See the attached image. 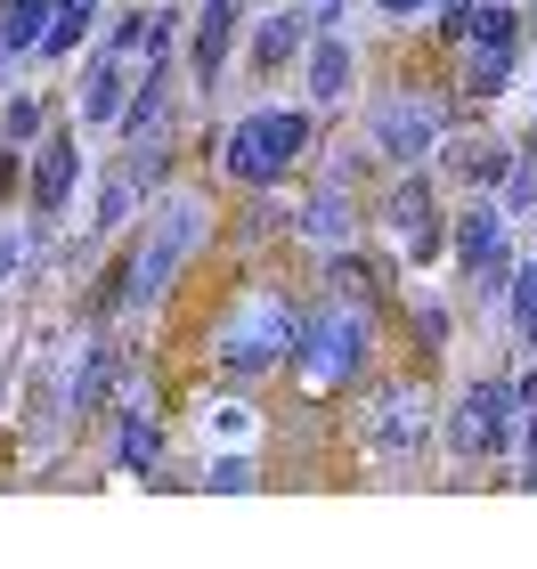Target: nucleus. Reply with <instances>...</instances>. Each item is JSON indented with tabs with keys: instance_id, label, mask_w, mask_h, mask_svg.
<instances>
[{
	"instance_id": "obj_1",
	"label": "nucleus",
	"mask_w": 537,
	"mask_h": 569,
	"mask_svg": "<svg viewBox=\"0 0 537 569\" xmlns=\"http://www.w3.org/2000/svg\"><path fill=\"white\" fill-rule=\"evenodd\" d=\"M301 301H310V277H237V293H220L212 318H203V342H196V367H188L196 391L277 399L294 333H301Z\"/></svg>"
},
{
	"instance_id": "obj_2",
	"label": "nucleus",
	"mask_w": 537,
	"mask_h": 569,
	"mask_svg": "<svg viewBox=\"0 0 537 569\" xmlns=\"http://www.w3.org/2000/svg\"><path fill=\"white\" fill-rule=\"evenodd\" d=\"M382 350H391V326L310 284V301H301V333H294V358H286V382H277V416L342 423V407L382 375Z\"/></svg>"
},
{
	"instance_id": "obj_3",
	"label": "nucleus",
	"mask_w": 537,
	"mask_h": 569,
	"mask_svg": "<svg viewBox=\"0 0 537 569\" xmlns=\"http://www.w3.org/2000/svg\"><path fill=\"white\" fill-rule=\"evenodd\" d=\"M440 382L431 367H382L367 391L342 407V448L358 456L367 480H431V456H440Z\"/></svg>"
},
{
	"instance_id": "obj_4",
	"label": "nucleus",
	"mask_w": 537,
	"mask_h": 569,
	"mask_svg": "<svg viewBox=\"0 0 537 569\" xmlns=\"http://www.w3.org/2000/svg\"><path fill=\"white\" fill-rule=\"evenodd\" d=\"M220 212L228 188H203L188 171L179 188H163L139 212V293H131V326H156L163 309L179 301V284L203 277V261L220 252Z\"/></svg>"
},
{
	"instance_id": "obj_5",
	"label": "nucleus",
	"mask_w": 537,
	"mask_h": 569,
	"mask_svg": "<svg viewBox=\"0 0 537 569\" xmlns=\"http://www.w3.org/2000/svg\"><path fill=\"white\" fill-rule=\"evenodd\" d=\"M489 107H473L456 90V66L424 73V66H391V73H367V98H358V139H367L391 171H416L440 154V139L456 122H473Z\"/></svg>"
},
{
	"instance_id": "obj_6",
	"label": "nucleus",
	"mask_w": 537,
	"mask_h": 569,
	"mask_svg": "<svg viewBox=\"0 0 537 569\" xmlns=\"http://www.w3.org/2000/svg\"><path fill=\"white\" fill-rule=\"evenodd\" d=\"M326 131H335V114H318L310 98H261V107L228 114L212 179L228 196H286V188H301V171L318 163Z\"/></svg>"
},
{
	"instance_id": "obj_7",
	"label": "nucleus",
	"mask_w": 537,
	"mask_h": 569,
	"mask_svg": "<svg viewBox=\"0 0 537 569\" xmlns=\"http://www.w3.org/2000/svg\"><path fill=\"white\" fill-rule=\"evenodd\" d=\"M521 456V391H514V358L497 367H473L465 382L448 391V416H440V488H480V472Z\"/></svg>"
},
{
	"instance_id": "obj_8",
	"label": "nucleus",
	"mask_w": 537,
	"mask_h": 569,
	"mask_svg": "<svg viewBox=\"0 0 537 569\" xmlns=\"http://www.w3.org/2000/svg\"><path fill=\"white\" fill-rule=\"evenodd\" d=\"M375 244H391L407 277H448V244H456V188L431 163L416 171H382L375 188Z\"/></svg>"
},
{
	"instance_id": "obj_9",
	"label": "nucleus",
	"mask_w": 537,
	"mask_h": 569,
	"mask_svg": "<svg viewBox=\"0 0 537 569\" xmlns=\"http://www.w3.org/2000/svg\"><path fill=\"white\" fill-rule=\"evenodd\" d=\"M521 228L505 220V203L480 188V196H456V244H448V284L465 301V318H497L505 309V284L521 269Z\"/></svg>"
},
{
	"instance_id": "obj_10",
	"label": "nucleus",
	"mask_w": 537,
	"mask_h": 569,
	"mask_svg": "<svg viewBox=\"0 0 537 569\" xmlns=\"http://www.w3.org/2000/svg\"><path fill=\"white\" fill-rule=\"evenodd\" d=\"M301 277L318 284V293H335L350 309H367V318H382L399 333V301H407V261L391 244H342V252H318V261H301Z\"/></svg>"
},
{
	"instance_id": "obj_11",
	"label": "nucleus",
	"mask_w": 537,
	"mask_h": 569,
	"mask_svg": "<svg viewBox=\"0 0 537 569\" xmlns=\"http://www.w3.org/2000/svg\"><path fill=\"white\" fill-rule=\"evenodd\" d=\"M375 237V196L350 188V179L318 171L294 188V261H318V252H342V244H367Z\"/></svg>"
},
{
	"instance_id": "obj_12",
	"label": "nucleus",
	"mask_w": 537,
	"mask_h": 569,
	"mask_svg": "<svg viewBox=\"0 0 537 569\" xmlns=\"http://www.w3.org/2000/svg\"><path fill=\"white\" fill-rule=\"evenodd\" d=\"M514 163H521V131H505V122H489V114L456 122V131L440 139V154H431V171H440L456 196H480V188L497 196Z\"/></svg>"
},
{
	"instance_id": "obj_13",
	"label": "nucleus",
	"mask_w": 537,
	"mask_h": 569,
	"mask_svg": "<svg viewBox=\"0 0 537 569\" xmlns=\"http://www.w3.org/2000/svg\"><path fill=\"white\" fill-rule=\"evenodd\" d=\"M245 24H252V9H237V0H196V17H188V90H196V107H212L228 90V73L245 66Z\"/></svg>"
},
{
	"instance_id": "obj_14",
	"label": "nucleus",
	"mask_w": 537,
	"mask_h": 569,
	"mask_svg": "<svg viewBox=\"0 0 537 569\" xmlns=\"http://www.w3.org/2000/svg\"><path fill=\"white\" fill-rule=\"evenodd\" d=\"M310 41H318V24L301 17V0H277V9H261V17L245 24V73H252L261 90L294 82L301 58H310Z\"/></svg>"
},
{
	"instance_id": "obj_15",
	"label": "nucleus",
	"mask_w": 537,
	"mask_h": 569,
	"mask_svg": "<svg viewBox=\"0 0 537 569\" xmlns=\"http://www.w3.org/2000/svg\"><path fill=\"white\" fill-rule=\"evenodd\" d=\"M465 326H473V318H465V301H456V284H448V293H440V284H407V301H399V333H391V342L416 358V367L440 375Z\"/></svg>"
},
{
	"instance_id": "obj_16",
	"label": "nucleus",
	"mask_w": 537,
	"mask_h": 569,
	"mask_svg": "<svg viewBox=\"0 0 537 569\" xmlns=\"http://www.w3.org/2000/svg\"><path fill=\"white\" fill-rule=\"evenodd\" d=\"M294 82H301V98H310L318 114H358V98H367V66H358V41H350V33H318Z\"/></svg>"
},
{
	"instance_id": "obj_17",
	"label": "nucleus",
	"mask_w": 537,
	"mask_h": 569,
	"mask_svg": "<svg viewBox=\"0 0 537 569\" xmlns=\"http://www.w3.org/2000/svg\"><path fill=\"white\" fill-rule=\"evenodd\" d=\"M139 212H147L139 179L122 171V154H107V163L90 171V212H82V237L115 244V237H131V228H139Z\"/></svg>"
},
{
	"instance_id": "obj_18",
	"label": "nucleus",
	"mask_w": 537,
	"mask_h": 569,
	"mask_svg": "<svg viewBox=\"0 0 537 569\" xmlns=\"http://www.w3.org/2000/svg\"><path fill=\"white\" fill-rule=\"evenodd\" d=\"M448 66H456V90H465L473 107H497V98L521 82V49H505V41H465Z\"/></svg>"
},
{
	"instance_id": "obj_19",
	"label": "nucleus",
	"mask_w": 537,
	"mask_h": 569,
	"mask_svg": "<svg viewBox=\"0 0 537 569\" xmlns=\"http://www.w3.org/2000/svg\"><path fill=\"white\" fill-rule=\"evenodd\" d=\"M66 114H73V107H58V98H49V90H33V82H9V90H0V139H9V147H24V154H33L49 131H58Z\"/></svg>"
},
{
	"instance_id": "obj_20",
	"label": "nucleus",
	"mask_w": 537,
	"mask_h": 569,
	"mask_svg": "<svg viewBox=\"0 0 537 569\" xmlns=\"http://www.w3.org/2000/svg\"><path fill=\"white\" fill-rule=\"evenodd\" d=\"M269 480V448H203V497H261Z\"/></svg>"
},
{
	"instance_id": "obj_21",
	"label": "nucleus",
	"mask_w": 537,
	"mask_h": 569,
	"mask_svg": "<svg viewBox=\"0 0 537 569\" xmlns=\"http://www.w3.org/2000/svg\"><path fill=\"white\" fill-rule=\"evenodd\" d=\"M98 17H107V0H58V17H49V33H41V58H33V66H73V58H90V41H98Z\"/></svg>"
},
{
	"instance_id": "obj_22",
	"label": "nucleus",
	"mask_w": 537,
	"mask_h": 569,
	"mask_svg": "<svg viewBox=\"0 0 537 569\" xmlns=\"http://www.w3.org/2000/svg\"><path fill=\"white\" fill-rule=\"evenodd\" d=\"M497 333H505V350H537V252H521V269H514V284H505Z\"/></svg>"
},
{
	"instance_id": "obj_23",
	"label": "nucleus",
	"mask_w": 537,
	"mask_h": 569,
	"mask_svg": "<svg viewBox=\"0 0 537 569\" xmlns=\"http://www.w3.org/2000/svg\"><path fill=\"white\" fill-rule=\"evenodd\" d=\"M497 203H505V220H514L521 237L537 228V154H521V163L505 171V188H497Z\"/></svg>"
},
{
	"instance_id": "obj_24",
	"label": "nucleus",
	"mask_w": 537,
	"mask_h": 569,
	"mask_svg": "<svg viewBox=\"0 0 537 569\" xmlns=\"http://www.w3.org/2000/svg\"><path fill=\"white\" fill-rule=\"evenodd\" d=\"M24 179H33V154L0 139V212H24Z\"/></svg>"
},
{
	"instance_id": "obj_25",
	"label": "nucleus",
	"mask_w": 537,
	"mask_h": 569,
	"mask_svg": "<svg viewBox=\"0 0 537 569\" xmlns=\"http://www.w3.org/2000/svg\"><path fill=\"white\" fill-rule=\"evenodd\" d=\"M431 9H440V0H375V17L399 24V33H407V24H431Z\"/></svg>"
},
{
	"instance_id": "obj_26",
	"label": "nucleus",
	"mask_w": 537,
	"mask_h": 569,
	"mask_svg": "<svg viewBox=\"0 0 537 569\" xmlns=\"http://www.w3.org/2000/svg\"><path fill=\"white\" fill-rule=\"evenodd\" d=\"M301 17L318 24V33H342V17H350V0H301Z\"/></svg>"
},
{
	"instance_id": "obj_27",
	"label": "nucleus",
	"mask_w": 537,
	"mask_h": 569,
	"mask_svg": "<svg viewBox=\"0 0 537 569\" xmlns=\"http://www.w3.org/2000/svg\"><path fill=\"white\" fill-rule=\"evenodd\" d=\"M521 154H537V114H529V122H521Z\"/></svg>"
},
{
	"instance_id": "obj_28",
	"label": "nucleus",
	"mask_w": 537,
	"mask_h": 569,
	"mask_svg": "<svg viewBox=\"0 0 537 569\" xmlns=\"http://www.w3.org/2000/svg\"><path fill=\"white\" fill-rule=\"evenodd\" d=\"M529 252H537V228H529Z\"/></svg>"
}]
</instances>
